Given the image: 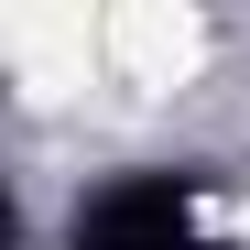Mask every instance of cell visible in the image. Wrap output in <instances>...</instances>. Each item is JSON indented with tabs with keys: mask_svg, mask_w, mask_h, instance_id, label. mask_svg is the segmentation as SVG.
Wrapping results in <instances>:
<instances>
[{
	"mask_svg": "<svg viewBox=\"0 0 250 250\" xmlns=\"http://www.w3.org/2000/svg\"><path fill=\"white\" fill-rule=\"evenodd\" d=\"M65 250H218L207 229V174L196 163H131L76 196L65 218Z\"/></svg>",
	"mask_w": 250,
	"mask_h": 250,
	"instance_id": "6da1fadb",
	"label": "cell"
}]
</instances>
